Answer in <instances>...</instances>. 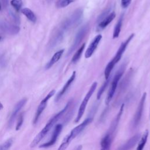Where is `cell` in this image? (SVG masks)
Wrapping results in <instances>:
<instances>
[{"label": "cell", "mask_w": 150, "mask_h": 150, "mask_svg": "<svg viewBox=\"0 0 150 150\" xmlns=\"http://www.w3.org/2000/svg\"><path fill=\"white\" fill-rule=\"evenodd\" d=\"M72 103L71 101H69L66 106L56 115H54L46 124L45 127L40 131V132L36 136L34 139L30 144V147L34 148L40 142V141L45 137L47 132L51 129V128L54 125V124L59 121V120L63 115V114L67 111Z\"/></svg>", "instance_id": "obj_1"}, {"label": "cell", "mask_w": 150, "mask_h": 150, "mask_svg": "<svg viewBox=\"0 0 150 150\" xmlns=\"http://www.w3.org/2000/svg\"><path fill=\"white\" fill-rule=\"evenodd\" d=\"M97 86V83L96 81L94 82L93 83V84L91 86V87H90V89L88 90V92L86 94L84 98H83V101H82V102L80 104V105L79 107L77 116H76L75 120H74L75 122H78L80 120V119L81 118L82 116L83 115L84 112L86 110V106L87 105V103H88L90 98L92 96L93 94L94 93L95 90L96 89Z\"/></svg>", "instance_id": "obj_2"}, {"label": "cell", "mask_w": 150, "mask_h": 150, "mask_svg": "<svg viewBox=\"0 0 150 150\" xmlns=\"http://www.w3.org/2000/svg\"><path fill=\"white\" fill-rule=\"evenodd\" d=\"M124 72V69H120L115 74V76L114 77V79L112 80V83H111V87L108 91L107 98L105 99V104L107 105H108L110 102L111 101V99L112 98L114 94L115 93V91L116 90V88L117 87V85L118 83V81L120 79V78L121 77L122 74Z\"/></svg>", "instance_id": "obj_3"}, {"label": "cell", "mask_w": 150, "mask_h": 150, "mask_svg": "<svg viewBox=\"0 0 150 150\" xmlns=\"http://www.w3.org/2000/svg\"><path fill=\"white\" fill-rule=\"evenodd\" d=\"M146 97V93H144L143 94V95L142 96V97H141V98L140 100V101L138 104L137 109L135 111V115H134L133 120H132V125L133 128L137 127V125L139 124L140 121H141L142 115V112H143V110H144V104H145Z\"/></svg>", "instance_id": "obj_4"}, {"label": "cell", "mask_w": 150, "mask_h": 150, "mask_svg": "<svg viewBox=\"0 0 150 150\" xmlns=\"http://www.w3.org/2000/svg\"><path fill=\"white\" fill-rule=\"evenodd\" d=\"M55 93V90H52V91H50L48 94L41 101L40 104L39 105L38 107V109L36 110V114H35V117H34V119H33V123L34 124H36L38 120H39V118L40 116V115L42 114V113L43 112V111H44V110L45 109L46 105H47V101Z\"/></svg>", "instance_id": "obj_5"}, {"label": "cell", "mask_w": 150, "mask_h": 150, "mask_svg": "<svg viewBox=\"0 0 150 150\" xmlns=\"http://www.w3.org/2000/svg\"><path fill=\"white\" fill-rule=\"evenodd\" d=\"M62 128H63V126L61 124H59L56 125V126L54 129V131L53 132V134L52 135V137L50 140L47 142H45L40 145L39 146V148H48L53 145L56 143L57 139L62 130Z\"/></svg>", "instance_id": "obj_6"}, {"label": "cell", "mask_w": 150, "mask_h": 150, "mask_svg": "<svg viewBox=\"0 0 150 150\" xmlns=\"http://www.w3.org/2000/svg\"><path fill=\"white\" fill-rule=\"evenodd\" d=\"M82 16H83L82 9H78L76 11H75V12L72 14V15L65 22V28H69L70 27L73 26V25H76L81 19Z\"/></svg>", "instance_id": "obj_7"}, {"label": "cell", "mask_w": 150, "mask_h": 150, "mask_svg": "<svg viewBox=\"0 0 150 150\" xmlns=\"http://www.w3.org/2000/svg\"><path fill=\"white\" fill-rule=\"evenodd\" d=\"M87 30H88V26L87 25H84L83 27H81L79 29V30L78 31V32H77V35L75 37L74 43H73L71 47L70 48L69 53H70L71 52H73L77 47V46L81 42V40L85 36Z\"/></svg>", "instance_id": "obj_8"}, {"label": "cell", "mask_w": 150, "mask_h": 150, "mask_svg": "<svg viewBox=\"0 0 150 150\" xmlns=\"http://www.w3.org/2000/svg\"><path fill=\"white\" fill-rule=\"evenodd\" d=\"M93 118L88 117L86 118L85 120H84L80 124L74 127L69 133L71 135L73 139H74L80 133H81L83 129L90 124L92 122Z\"/></svg>", "instance_id": "obj_9"}, {"label": "cell", "mask_w": 150, "mask_h": 150, "mask_svg": "<svg viewBox=\"0 0 150 150\" xmlns=\"http://www.w3.org/2000/svg\"><path fill=\"white\" fill-rule=\"evenodd\" d=\"M101 38H102L101 35H98L93 40V41L90 44V45L88 46V48L87 49V50L85 52L84 56L86 59H88L92 56V54H93V53L94 52L96 49H97L98 45L99 42H100Z\"/></svg>", "instance_id": "obj_10"}, {"label": "cell", "mask_w": 150, "mask_h": 150, "mask_svg": "<svg viewBox=\"0 0 150 150\" xmlns=\"http://www.w3.org/2000/svg\"><path fill=\"white\" fill-rule=\"evenodd\" d=\"M134 35H135L134 33H132L131 35H129V36L127 39V40L123 42L121 44V45H120V46L115 57L113 58L115 63H117L118 62L120 61V60L121 59V58L122 57V55L123 53L124 52V51L126 49V47H127L128 45L131 42L132 39L134 37Z\"/></svg>", "instance_id": "obj_11"}, {"label": "cell", "mask_w": 150, "mask_h": 150, "mask_svg": "<svg viewBox=\"0 0 150 150\" xmlns=\"http://www.w3.org/2000/svg\"><path fill=\"white\" fill-rule=\"evenodd\" d=\"M27 101V99L26 98H22V100H21L18 103H17V104L15 105L13 110L11 114V115L9 118V121H8V125L9 126H11L12 125V124L13 123L18 112L20 111V110H21V108L25 105V104H26Z\"/></svg>", "instance_id": "obj_12"}, {"label": "cell", "mask_w": 150, "mask_h": 150, "mask_svg": "<svg viewBox=\"0 0 150 150\" xmlns=\"http://www.w3.org/2000/svg\"><path fill=\"white\" fill-rule=\"evenodd\" d=\"M139 134L135 135L134 136L132 137L130 139H129L125 143L119 146L118 150H130L136 145V144L139 141Z\"/></svg>", "instance_id": "obj_13"}, {"label": "cell", "mask_w": 150, "mask_h": 150, "mask_svg": "<svg viewBox=\"0 0 150 150\" xmlns=\"http://www.w3.org/2000/svg\"><path fill=\"white\" fill-rule=\"evenodd\" d=\"M76 77V71H74L71 74V76H70V77L69 78V79L67 81V82L65 83V84L64 85V86L63 87V88H62V90L59 91V93L57 94L56 97V99L55 101H58L60 98L63 96V95L66 93V91L67 90V89L69 88V87H70V86L71 85V84L73 82V81L74 80Z\"/></svg>", "instance_id": "obj_14"}, {"label": "cell", "mask_w": 150, "mask_h": 150, "mask_svg": "<svg viewBox=\"0 0 150 150\" xmlns=\"http://www.w3.org/2000/svg\"><path fill=\"white\" fill-rule=\"evenodd\" d=\"M113 137L106 134L101 141L100 150H110Z\"/></svg>", "instance_id": "obj_15"}, {"label": "cell", "mask_w": 150, "mask_h": 150, "mask_svg": "<svg viewBox=\"0 0 150 150\" xmlns=\"http://www.w3.org/2000/svg\"><path fill=\"white\" fill-rule=\"evenodd\" d=\"M115 13L114 12H111L110 14L108 15L105 17L100 22L97 29L98 30H102L104 29L111 22V21L115 18Z\"/></svg>", "instance_id": "obj_16"}, {"label": "cell", "mask_w": 150, "mask_h": 150, "mask_svg": "<svg viewBox=\"0 0 150 150\" xmlns=\"http://www.w3.org/2000/svg\"><path fill=\"white\" fill-rule=\"evenodd\" d=\"M64 51V49H61V50L57 51V52H56L54 54V55L52 56V57L51 58L50 61L46 65V67H45L46 69H50L55 63H56L60 59V57H62Z\"/></svg>", "instance_id": "obj_17"}, {"label": "cell", "mask_w": 150, "mask_h": 150, "mask_svg": "<svg viewBox=\"0 0 150 150\" xmlns=\"http://www.w3.org/2000/svg\"><path fill=\"white\" fill-rule=\"evenodd\" d=\"M21 12L29 21H30L32 22H36V17L32 10H30L29 8H25L22 9Z\"/></svg>", "instance_id": "obj_18"}, {"label": "cell", "mask_w": 150, "mask_h": 150, "mask_svg": "<svg viewBox=\"0 0 150 150\" xmlns=\"http://www.w3.org/2000/svg\"><path fill=\"white\" fill-rule=\"evenodd\" d=\"M148 134H149V132H148V130H146L144 134L142 135L141 139H140V141L138 143V145L137 146V150H143L144 148V146L145 145V144L146 142V141H147V139H148Z\"/></svg>", "instance_id": "obj_19"}, {"label": "cell", "mask_w": 150, "mask_h": 150, "mask_svg": "<svg viewBox=\"0 0 150 150\" xmlns=\"http://www.w3.org/2000/svg\"><path fill=\"white\" fill-rule=\"evenodd\" d=\"M72 140H73V139H72L71 135H70V134H67L63 139L62 144H60V145L59 147V148L57 149V150H66Z\"/></svg>", "instance_id": "obj_20"}, {"label": "cell", "mask_w": 150, "mask_h": 150, "mask_svg": "<svg viewBox=\"0 0 150 150\" xmlns=\"http://www.w3.org/2000/svg\"><path fill=\"white\" fill-rule=\"evenodd\" d=\"M122 16L120 17L119 19L118 22L117 23L116 25L114 27V31H113V34H112V38L115 39L117 38L119 36L121 26H122Z\"/></svg>", "instance_id": "obj_21"}, {"label": "cell", "mask_w": 150, "mask_h": 150, "mask_svg": "<svg viewBox=\"0 0 150 150\" xmlns=\"http://www.w3.org/2000/svg\"><path fill=\"white\" fill-rule=\"evenodd\" d=\"M116 63H115V61L114 60L112 59L111 60V61H110L107 65V66L105 67V69L104 70V76H105V78L106 80L108 79L109 78V76H110V74L114 67V66H115Z\"/></svg>", "instance_id": "obj_22"}, {"label": "cell", "mask_w": 150, "mask_h": 150, "mask_svg": "<svg viewBox=\"0 0 150 150\" xmlns=\"http://www.w3.org/2000/svg\"><path fill=\"white\" fill-rule=\"evenodd\" d=\"M85 46H86V43H84L77 50V52L75 53V54H74V56H73L72 57V59H71V62L73 63H76L77 62L79 59L80 58L81 56V54L84 49V47H85Z\"/></svg>", "instance_id": "obj_23"}, {"label": "cell", "mask_w": 150, "mask_h": 150, "mask_svg": "<svg viewBox=\"0 0 150 150\" xmlns=\"http://www.w3.org/2000/svg\"><path fill=\"white\" fill-rule=\"evenodd\" d=\"M75 1L76 0H58L56 2V6L57 8H64Z\"/></svg>", "instance_id": "obj_24"}, {"label": "cell", "mask_w": 150, "mask_h": 150, "mask_svg": "<svg viewBox=\"0 0 150 150\" xmlns=\"http://www.w3.org/2000/svg\"><path fill=\"white\" fill-rule=\"evenodd\" d=\"M11 4L16 11L18 12L22 6V0H12L11 1Z\"/></svg>", "instance_id": "obj_25"}, {"label": "cell", "mask_w": 150, "mask_h": 150, "mask_svg": "<svg viewBox=\"0 0 150 150\" xmlns=\"http://www.w3.org/2000/svg\"><path fill=\"white\" fill-rule=\"evenodd\" d=\"M13 143V139L10 138L0 145V150H9Z\"/></svg>", "instance_id": "obj_26"}, {"label": "cell", "mask_w": 150, "mask_h": 150, "mask_svg": "<svg viewBox=\"0 0 150 150\" xmlns=\"http://www.w3.org/2000/svg\"><path fill=\"white\" fill-rule=\"evenodd\" d=\"M109 81H110L109 79L106 80V81L103 83V84L102 85L101 88L99 89V90H98V91L97 93V98L98 100H99L101 98L103 93L105 91V88H106V87H107V85H108V84L109 83Z\"/></svg>", "instance_id": "obj_27"}, {"label": "cell", "mask_w": 150, "mask_h": 150, "mask_svg": "<svg viewBox=\"0 0 150 150\" xmlns=\"http://www.w3.org/2000/svg\"><path fill=\"white\" fill-rule=\"evenodd\" d=\"M23 122V114H21L19 116L18 119V121H17V123H16V131H18L19 129H20L21 126L22 125Z\"/></svg>", "instance_id": "obj_28"}, {"label": "cell", "mask_w": 150, "mask_h": 150, "mask_svg": "<svg viewBox=\"0 0 150 150\" xmlns=\"http://www.w3.org/2000/svg\"><path fill=\"white\" fill-rule=\"evenodd\" d=\"M121 6L123 8H126L130 5L131 2V0H121Z\"/></svg>", "instance_id": "obj_29"}, {"label": "cell", "mask_w": 150, "mask_h": 150, "mask_svg": "<svg viewBox=\"0 0 150 150\" xmlns=\"http://www.w3.org/2000/svg\"><path fill=\"white\" fill-rule=\"evenodd\" d=\"M82 148H83L82 145H79L77 146L74 149V150H81V149H82Z\"/></svg>", "instance_id": "obj_30"}, {"label": "cell", "mask_w": 150, "mask_h": 150, "mask_svg": "<svg viewBox=\"0 0 150 150\" xmlns=\"http://www.w3.org/2000/svg\"><path fill=\"white\" fill-rule=\"evenodd\" d=\"M2 108H3V105H2V104H1V103L0 102V110H2Z\"/></svg>", "instance_id": "obj_31"}, {"label": "cell", "mask_w": 150, "mask_h": 150, "mask_svg": "<svg viewBox=\"0 0 150 150\" xmlns=\"http://www.w3.org/2000/svg\"><path fill=\"white\" fill-rule=\"evenodd\" d=\"M1 10V3H0V11Z\"/></svg>", "instance_id": "obj_32"}]
</instances>
